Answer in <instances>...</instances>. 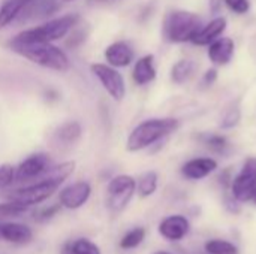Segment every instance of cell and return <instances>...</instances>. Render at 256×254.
I'll return each instance as SVG.
<instances>
[{
	"mask_svg": "<svg viewBox=\"0 0 256 254\" xmlns=\"http://www.w3.org/2000/svg\"><path fill=\"white\" fill-rule=\"evenodd\" d=\"M178 129V120L165 117V118H150L140 123L128 136L126 148L130 153L146 150L156 142L165 139Z\"/></svg>",
	"mask_w": 256,
	"mask_h": 254,
	"instance_id": "cell-2",
	"label": "cell"
},
{
	"mask_svg": "<svg viewBox=\"0 0 256 254\" xmlns=\"http://www.w3.org/2000/svg\"><path fill=\"white\" fill-rule=\"evenodd\" d=\"M90 195H92V186L87 181H76L62 189L58 195V204L62 205V208L75 211L87 204Z\"/></svg>",
	"mask_w": 256,
	"mask_h": 254,
	"instance_id": "cell-10",
	"label": "cell"
},
{
	"mask_svg": "<svg viewBox=\"0 0 256 254\" xmlns=\"http://www.w3.org/2000/svg\"><path fill=\"white\" fill-rule=\"evenodd\" d=\"M156 78V67H154V55L147 54L135 61L132 70V79L136 85H147Z\"/></svg>",
	"mask_w": 256,
	"mask_h": 254,
	"instance_id": "cell-18",
	"label": "cell"
},
{
	"mask_svg": "<svg viewBox=\"0 0 256 254\" xmlns=\"http://www.w3.org/2000/svg\"><path fill=\"white\" fill-rule=\"evenodd\" d=\"M117 0H88V3H96V4H102V3H112Z\"/></svg>",
	"mask_w": 256,
	"mask_h": 254,
	"instance_id": "cell-35",
	"label": "cell"
},
{
	"mask_svg": "<svg viewBox=\"0 0 256 254\" xmlns=\"http://www.w3.org/2000/svg\"><path fill=\"white\" fill-rule=\"evenodd\" d=\"M105 60L112 67H126L134 61V49L124 40L112 42L105 49Z\"/></svg>",
	"mask_w": 256,
	"mask_h": 254,
	"instance_id": "cell-14",
	"label": "cell"
},
{
	"mask_svg": "<svg viewBox=\"0 0 256 254\" xmlns=\"http://www.w3.org/2000/svg\"><path fill=\"white\" fill-rule=\"evenodd\" d=\"M236 51V43L231 37H218L208 46L207 55L210 61L216 66H225L232 60Z\"/></svg>",
	"mask_w": 256,
	"mask_h": 254,
	"instance_id": "cell-16",
	"label": "cell"
},
{
	"mask_svg": "<svg viewBox=\"0 0 256 254\" xmlns=\"http://www.w3.org/2000/svg\"><path fill=\"white\" fill-rule=\"evenodd\" d=\"M51 168L50 156L44 153L32 154L22 160L18 168H15V181H30L39 180Z\"/></svg>",
	"mask_w": 256,
	"mask_h": 254,
	"instance_id": "cell-9",
	"label": "cell"
},
{
	"mask_svg": "<svg viewBox=\"0 0 256 254\" xmlns=\"http://www.w3.org/2000/svg\"><path fill=\"white\" fill-rule=\"evenodd\" d=\"M158 231L168 241H180L189 234L190 223L184 216H170L159 223Z\"/></svg>",
	"mask_w": 256,
	"mask_h": 254,
	"instance_id": "cell-12",
	"label": "cell"
},
{
	"mask_svg": "<svg viewBox=\"0 0 256 254\" xmlns=\"http://www.w3.org/2000/svg\"><path fill=\"white\" fill-rule=\"evenodd\" d=\"M158 183H159V175L154 171H148L141 175V178L136 183V192L140 198H148L154 195L158 190Z\"/></svg>",
	"mask_w": 256,
	"mask_h": 254,
	"instance_id": "cell-23",
	"label": "cell"
},
{
	"mask_svg": "<svg viewBox=\"0 0 256 254\" xmlns=\"http://www.w3.org/2000/svg\"><path fill=\"white\" fill-rule=\"evenodd\" d=\"M82 135V127L78 121H66L56 130V139L64 145L75 144Z\"/></svg>",
	"mask_w": 256,
	"mask_h": 254,
	"instance_id": "cell-19",
	"label": "cell"
},
{
	"mask_svg": "<svg viewBox=\"0 0 256 254\" xmlns=\"http://www.w3.org/2000/svg\"><path fill=\"white\" fill-rule=\"evenodd\" d=\"M60 210H62V205L60 204H54V205H50L46 208H40V210H36L33 213V219L38 223H45V222L51 220Z\"/></svg>",
	"mask_w": 256,
	"mask_h": 254,
	"instance_id": "cell-28",
	"label": "cell"
},
{
	"mask_svg": "<svg viewBox=\"0 0 256 254\" xmlns=\"http://www.w3.org/2000/svg\"><path fill=\"white\" fill-rule=\"evenodd\" d=\"M28 210V207L16 202V201H6V202H0V222H4L6 219H14L18 217L21 214H24Z\"/></svg>",
	"mask_w": 256,
	"mask_h": 254,
	"instance_id": "cell-25",
	"label": "cell"
},
{
	"mask_svg": "<svg viewBox=\"0 0 256 254\" xmlns=\"http://www.w3.org/2000/svg\"><path fill=\"white\" fill-rule=\"evenodd\" d=\"M224 3L228 6L230 10H232L237 15H244L250 9V1L249 0H224Z\"/></svg>",
	"mask_w": 256,
	"mask_h": 254,
	"instance_id": "cell-31",
	"label": "cell"
},
{
	"mask_svg": "<svg viewBox=\"0 0 256 254\" xmlns=\"http://www.w3.org/2000/svg\"><path fill=\"white\" fill-rule=\"evenodd\" d=\"M195 69H196V64L192 60H180L171 69V81L182 85L194 76Z\"/></svg>",
	"mask_w": 256,
	"mask_h": 254,
	"instance_id": "cell-21",
	"label": "cell"
},
{
	"mask_svg": "<svg viewBox=\"0 0 256 254\" xmlns=\"http://www.w3.org/2000/svg\"><path fill=\"white\" fill-rule=\"evenodd\" d=\"M63 1H74V0H63Z\"/></svg>",
	"mask_w": 256,
	"mask_h": 254,
	"instance_id": "cell-38",
	"label": "cell"
},
{
	"mask_svg": "<svg viewBox=\"0 0 256 254\" xmlns=\"http://www.w3.org/2000/svg\"><path fill=\"white\" fill-rule=\"evenodd\" d=\"M226 30V18L225 16H216L213 18L207 25L201 27L194 37L190 39V42H194L195 45H210L213 40H216L224 31Z\"/></svg>",
	"mask_w": 256,
	"mask_h": 254,
	"instance_id": "cell-17",
	"label": "cell"
},
{
	"mask_svg": "<svg viewBox=\"0 0 256 254\" xmlns=\"http://www.w3.org/2000/svg\"><path fill=\"white\" fill-rule=\"evenodd\" d=\"M60 4L56 0H27L22 6L16 19L20 21H30L39 18H48L58 10Z\"/></svg>",
	"mask_w": 256,
	"mask_h": 254,
	"instance_id": "cell-11",
	"label": "cell"
},
{
	"mask_svg": "<svg viewBox=\"0 0 256 254\" xmlns=\"http://www.w3.org/2000/svg\"><path fill=\"white\" fill-rule=\"evenodd\" d=\"M9 49L28 61L56 72H66L70 67L69 57L63 49L52 45L51 42H38V40H20L12 37L8 43Z\"/></svg>",
	"mask_w": 256,
	"mask_h": 254,
	"instance_id": "cell-1",
	"label": "cell"
},
{
	"mask_svg": "<svg viewBox=\"0 0 256 254\" xmlns=\"http://www.w3.org/2000/svg\"><path fill=\"white\" fill-rule=\"evenodd\" d=\"M80 22V15L78 13H68L58 18H52L40 25L22 30L18 33L16 39L20 40H38V42H56L63 39L64 36L69 34V31Z\"/></svg>",
	"mask_w": 256,
	"mask_h": 254,
	"instance_id": "cell-4",
	"label": "cell"
},
{
	"mask_svg": "<svg viewBox=\"0 0 256 254\" xmlns=\"http://www.w3.org/2000/svg\"><path fill=\"white\" fill-rule=\"evenodd\" d=\"M90 70L114 100H123V97L126 96V84L123 75L116 67L104 63H93L90 66Z\"/></svg>",
	"mask_w": 256,
	"mask_h": 254,
	"instance_id": "cell-7",
	"label": "cell"
},
{
	"mask_svg": "<svg viewBox=\"0 0 256 254\" xmlns=\"http://www.w3.org/2000/svg\"><path fill=\"white\" fill-rule=\"evenodd\" d=\"M206 144L213 151H224L228 147V141L222 135H210L206 138Z\"/></svg>",
	"mask_w": 256,
	"mask_h": 254,
	"instance_id": "cell-32",
	"label": "cell"
},
{
	"mask_svg": "<svg viewBox=\"0 0 256 254\" xmlns=\"http://www.w3.org/2000/svg\"><path fill=\"white\" fill-rule=\"evenodd\" d=\"M70 252L72 254H102L99 246L87 238H78L70 243Z\"/></svg>",
	"mask_w": 256,
	"mask_h": 254,
	"instance_id": "cell-27",
	"label": "cell"
},
{
	"mask_svg": "<svg viewBox=\"0 0 256 254\" xmlns=\"http://www.w3.org/2000/svg\"><path fill=\"white\" fill-rule=\"evenodd\" d=\"M58 187H60V184H57L48 178H39L36 183H33L30 186H26V187L10 192L8 195V199L16 201L30 208V207L39 205V204L45 202L46 199H50L57 192Z\"/></svg>",
	"mask_w": 256,
	"mask_h": 254,
	"instance_id": "cell-6",
	"label": "cell"
},
{
	"mask_svg": "<svg viewBox=\"0 0 256 254\" xmlns=\"http://www.w3.org/2000/svg\"><path fill=\"white\" fill-rule=\"evenodd\" d=\"M75 166H76V163L74 160L72 162H63V163H60L57 166H51L40 178H48V180H51V181L62 186L74 174Z\"/></svg>",
	"mask_w": 256,
	"mask_h": 254,
	"instance_id": "cell-22",
	"label": "cell"
},
{
	"mask_svg": "<svg viewBox=\"0 0 256 254\" xmlns=\"http://www.w3.org/2000/svg\"><path fill=\"white\" fill-rule=\"evenodd\" d=\"M27 0H6L0 6V30L14 22Z\"/></svg>",
	"mask_w": 256,
	"mask_h": 254,
	"instance_id": "cell-20",
	"label": "cell"
},
{
	"mask_svg": "<svg viewBox=\"0 0 256 254\" xmlns=\"http://www.w3.org/2000/svg\"><path fill=\"white\" fill-rule=\"evenodd\" d=\"M216 169H218V162L214 159L200 157V159H192V160L186 162L182 166V175L186 180L198 181V180H202V178L208 177Z\"/></svg>",
	"mask_w": 256,
	"mask_h": 254,
	"instance_id": "cell-13",
	"label": "cell"
},
{
	"mask_svg": "<svg viewBox=\"0 0 256 254\" xmlns=\"http://www.w3.org/2000/svg\"><path fill=\"white\" fill-rule=\"evenodd\" d=\"M136 192V181L130 175H117L108 183L106 205L112 213H122L130 204Z\"/></svg>",
	"mask_w": 256,
	"mask_h": 254,
	"instance_id": "cell-5",
	"label": "cell"
},
{
	"mask_svg": "<svg viewBox=\"0 0 256 254\" xmlns=\"http://www.w3.org/2000/svg\"><path fill=\"white\" fill-rule=\"evenodd\" d=\"M153 254H171V253H168V252H164V250H159V252H156V253H153Z\"/></svg>",
	"mask_w": 256,
	"mask_h": 254,
	"instance_id": "cell-37",
	"label": "cell"
},
{
	"mask_svg": "<svg viewBox=\"0 0 256 254\" xmlns=\"http://www.w3.org/2000/svg\"><path fill=\"white\" fill-rule=\"evenodd\" d=\"M218 79V70L216 69H208L204 75H202V79H201V84L202 87H212Z\"/></svg>",
	"mask_w": 256,
	"mask_h": 254,
	"instance_id": "cell-33",
	"label": "cell"
},
{
	"mask_svg": "<svg viewBox=\"0 0 256 254\" xmlns=\"http://www.w3.org/2000/svg\"><path fill=\"white\" fill-rule=\"evenodd\" d=\"M207 254H238V249L225 240H210L206 243Z\"/></svg>",
	"mask_w": 256,
	"mask_h": 254,
	"instance_id": "cell-26",
	"label": "cell"
},
{
	"mask_svg": "<svg viewBox=\"0 0 256 254\" xmlns=\"http://www.w3.org/2000/svg\"><path fill=\"white\" fill-rule=\"evenodd\" d=\"M15 181V168L9 163L0 165V189L9 187Z\"/></svg>",
	"mask_w": 256,
	"mask_h": 254,
	"instance_id": "cell-29",
	"label": "cell"
},
{
	"mask_svg": "<svg viewBox=\"0 0 256 254\" xmlns=\"http://www.w3.org/2000/svg\"><path fill=\"white\" fill-rule=\"evenodd\" d=\"M201 28V18L189 10H170L162 24L164 37L171 43L190 42L194 34Z\"/></svg>",
	"mask_w": 256,
	"mask_h": 254,
	"instance_id": "cell-3",
	"label": "cell"
},
{
	"mask_svg": "<svg viewBox=\"0 0 256 254\" xmlns=\"http://www.w3.org/2000/svg\"><path fill=\"white\" fill-rule=\"evenodd\" d=\"M250 201H252V202H254V204L256 205V187L254 189V193H252V198H250Z\"/></svg>",
	"mask_w": 256,
	"mask_h": 254,
	"instance_id": "cell-36",
	"label": "cell"
},
{
	"mask_svg": "<svg viewBox=\"0 0 256 254\" xmlns=\"http://www.w3.org/2000/svg\"><path fill=\"white\" fill-rule=\"evenodd\" d=\"M60 254H72V252H70V243H68V244H64V246H63L62 253Z\"/></svg>",
	"mask_w": 256,
	"mask_h": 254,
	"instance_id": "cell-34",
	"label": "cell"
},
{
	"mask_svg": "<svg viewBox=\"0 0 256 254\" xmlns=\"http://www.w3.org/2000/svg\"><path fill=\"white\" fill-rule=\"evenodd\" d=\"M256 187V157H250L244 162L238 175L231 181L232 196L238 202H248L252 198Z\"/></svg>",
	"mask_w": 256,
	"mask_h": 254,
	"instance_id": "cell-8",
	"label": "cell"
},
{
	"mask_svg": "<svg viewBox=\"0 0 256 254\" xmlns=\"http://www.w3.org/2000/svg\"><path fill=\"white\" fill-rule=\"evenodd\" d=\"M0 240H4L15 246H26L33 240V232L27 225L14 223V222H2Z\"/></svg>",
	"mask_w": 256,
	"mask_h": 254,
	"instance_id": "cell-15",
	"label": "cell"
},
{
	"mask_svg": "<svg viewBox=\"0 0 256 254\" xmlns=\"http://www.w3.org/2000/svg\"><path fill=\"white\" fill-rule=\"evenodd\" d=\"M144 238H146V229L144 228H134L123 235L118 246L122 250H134L142 244Z\"/></svg>",
	"mask_w": 256,
	"mask_h": 254,
	"instance_id": "cell-24",
	"label": "cell"
},
{
	"mask_svg": "<svg viewBox=\"0 0 256 254\" xmlns=\"http://www.w3.org/2000/svg\"><path fill=\"white\" fill-rule=\"evenodd\" d=\"M240 109L238 108H231L228 109V112L225 114V117L222 118V123H220V127L222 129H232L236 127L238 123H240Z\"/></svg>",
	"mask_w": 256,
	"mask_h": 254,
	"instance_id": "cell-30",
	"label": "cell"
}]
</instances>
